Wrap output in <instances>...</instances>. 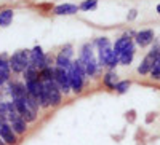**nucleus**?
<instances>
[{
    "mask_svg": "<svg viewBox=\"0 0 160 145\" xmlns=\"http://www.w3.org/2000/svg\"><path fill=\"white\" fill-rule=\"evenodd\" d=\"M78 61L82 62L83 70L87 78H95L101 73L99 67H98V59H96V53H95V46L93 43H85L80 48V54H78Z\"/></svg>",
    "mask_w": 160,
    "mask_h": 145,
    "instance_id": "nucleus-1",
    "label": "nucleus"
},
{
    "mask_svg": "<svg viewBox=\"0 0 160 145\" xmlns=\"http://www.w3.org/2000/svg\"><path fill=\"white\" fill-rule=\"evenodd\" d=\"M43 83V93L40 97V109H51V107H58L62 102V93L61 89L56 86V83L53 80L42 82Z\"/></svg>",
    "mask_w": 160,
    "mask_h": 145,
    "instance_id": "nucleus-3",
    "label": "nucleus"
},
{
    "mask_svg": "<svg viewBox=\"0 0 160 145\" xmlns=\"http://www.w3.org/2000/svg\"><path fill=\"white\" fill-rule=\"evenodd\" d=\"M158 46H160V43H155L148 53H146V56L142 58V61H141V64L138 65V73L141 75V77H148L149 73H151V70H152V65H154V62H155V58H157V51H158Z\"/></svg>",
    "mask_w": 160,
    "mask_h": 145,
    "instance_id": "nucleus-6",
    "label": "nucleus"
},
{
    "mask_svg": "<svg viewBox=\"0 0 160 145\" xmlns=\"http://www.w3.org/2000/svg\"><path fill=\"white\" fill-rule=\"evenodd\" d=\"M18 116H19V113H18L15 104H13L11 101L0 102V120L2 121L10 123L11 120H15V118H18Z\"/></svg>",
    "mask_w": 160,
    "mask_h": 145,
    "instance_id": "nucleus-11",
    "label": "nucleus"
},
{
    "mask_svg": "<svg viewBox=\"0 0 160 145\" xmlns=\"http://www.w3.org/2000/svg\"><path fill=\"white\" fill-rule=\"evenodd\" d=\"M0 139H2L7 145H16L18 143V136L13 133L10 123L0 120Z\"/></svg>",
    "mask_w": 160,
    "mask_h": 145,
    "instance_id": "nucleus-12",
    "label": "nucleus"
},
{
    "mask_svg": "<svg viewBox=\"0 0 160 145\" xmlns=\"http://www.w3.org/2000/svg\"><path fill=\"white\" fill-rule=\"evenodd\" d=\"M131 88V82L130 80H118V83L115 85V88H114V91L117 94H127L128 93V89Z\"/></svg>",
    "mask_w": 160,
    "mask_h": 145,
    "instance_id": "nucleus-23",
    "label": "nucleus"
},
{
    "mask_svg": "<svg viewBox=\"0 0 160 145\" xmlns=\"http://www.w3.org/2000/svg\"><path fill=\"white\" fill-rule=\"evenodd\" d=\"M149 78L154 82H160V46H158V51H157V58H155V62L152 65V70L149 73Z\"/></svg>",
    "mask_w": 160,
    "mask_h": 145,
    "instance_id": "nucleus-22",
    "label": "nucleus"
},
{
    "mask_svg": "<svg viewBox=\"0 0 160 145\" xmlns=\"http://www.w3.org/2000/svg\"><path fill=\"white\" fill-rule=\"evenodd\" d=\"M24 85H26L28 96L31 99H34L35 102H38V105H40V97H42V93H43V83L40 80H34V82H28Z\"/></svg>",
    "mask_w": 160,
    "mask_h": 145,
    "instance_id": "nucleus-13",
    "label": "nucleus"
},
{
    "mask_svg": "<svg viewBox=\"0 0 160 145\" xmlns=\"http://www.w3.org/2000/svg\"><path fill=\"white\" fill-rule=\"evenodd\" d=\"M53 82L56 83V86L61 89V93L64 96L71 94V82H69V73L66 69H59V67H55V78H53Z\"/></svg>",
    "mask_w": 160,
    "mask_h": 145,
    "instance_id": "nucleus-8",
    "label": "nucleus"
},
{
    "mask_svg": "<svg viewBox=\"0 0 160 145\" xmlns=\"http://www.w3.org/2000/svg\"><path fill=\"white\" fill-rule=\"evenodd\" d=\"M155 10H157V13H158V15H160V3L157 5V8H155Z\"/></svg>",
    "mask_w": 160,
    "mask_h": 145,
    "instance_id": "nucleus-27",
    "label": "nucleus"
},
{
    "mask_svg": "<svg viewBox=\"0 0 160 145\" xmlns=\"http://www.w3.org/2000/svg\"><path fill=\"white\" fill-rule=\"evenodd\" d=\"M135 42H133V37H131V34H123V35H120L117 40H115V43L112 45V49L117 53V54H120L123 49H127L130 45H133Z\"/></svg>",
    "mask_w": 160,
    "mask_h": 145,
    "instance_id": "nucleus-15",
    "label": "nucleus"
},
{
    "mask_svg": "<svg viewBox=\"0 0 160 145\" xmlns=\"http://www.w3.org/2000/svg\"><path fill=\"white\" fill-rule=\"evenodd\" d=\"M78 11V5L75 3H61L55 7V15L58 16H68V15H75Z\"/></svg>",
    "mask_w": 160,
    "mask_h": 145,
    "instance_id": "nucleus-19",
    "label": "nucleus"
},
{
    "mask_svg": "<svg viewBox=\"0 0 160 145\" xmlns=\"http://www.w3.org/2000/svg\"><path fill=\"white\" fill-rule=\"evenodd\" d=\"M15 104V107L19 113V116L26 123H35L37 118H38V110H40V105L38 102H35L34 99H31L29 96L26 97H21V99H16V101H11Z\"/></svg>",
    "mask_w": 160,
    "mask_h": 145,
    "instance_id": "nucleus-2",
    "label": "nucleus"
},
{
    "mask_svg": "<svg viewBox=\"0 0 160 145\" xmlns=\"http://www.w3.org/2000/svg\"><path fill=\"white\" fill-rule=\"evenodd\" d=\"M8 64L13 73L22 75V72L29 67V49H19L15 51L11 56H8Z\"/></svg>",
    "mask_w": 160,
    "mask_h": 145,
    "instance_id": "nucleus-5",
    "label": "nucleus"
},
{
    "mask_svg": "<svg viewBox=\"0 0 160 145\" xmlns=\"http://www.w3.org/2000/svg\"><path fill=\"white\" fill-rule=\"evenodd\" d=\"M96 7H98V0H83V2L78 5V10L90 11V10H95Z\"/></svg>",
    "mask_w": 160,
    "mask_h": 145,
    "instance_id": "nucleus-25",
    "label": "nucleus"
},
{
    "mask_svg": "<svg viewBox=\"0 0 160 145\" xmlns=\"http://www.w3.org/2000/svg\"><path fill=\"white\" fill-rule=\"evenodd\" d=\"M74 61V46L72 45H66L62 46L58 54L55 56V67H59V69H69V65L72 64Z\"/></svg>",
    "mask_w": 160,
    "mask_h": 145,
    "instance_id": "nucleus-7",
    "label": "nucleus"
},
{
    "mask_svg": "<svg viewBox=\"0 0 160 145\" xmlns=\"http://www.w3.org/2000/svg\"><path fill=\"white\" fill-rule=\"evenodd\" d=\"M10 126H11V129H13V133H15L18 137H21V136H24L26 133H28V123H26L21 116H18V118H15V120H11L10 121Z\"/></svg>",
    "mask_w": 160,
    "mask_h": 145,
    "instance_id": "nucleus-18",
    "label": "nucleus"
},
{
    "mask_svg": "<svg viewBox=\"0 0 160 145\" xmlns=\"http://www.w3.org/2000/svg\"><path fill=\"white\" fill-rule=\"evenodd\" d=\"M111 40L108 37H98L95 38V42H93V46H95L96 49H101V48H106V46H111Z\"/></svg>",
    "mask_w": 160,
    "mask_h": 145,
    "instance_id": "nucleus-24",
    "label": "nucleus"
},
{
    "mask_svg": "<svg viewBox=\"0 0 160 145\" xmlns=\"http://www.w3.org/2000/svg\"><path fill=\"white\" fill-rule=\"evenodd\" d=\"M68 73H69V82H71V91L74 94H80L85 88V82L88 80L87 75H85V70H83V65L82 62L77 59L72 61V64L69 65L68 69Z\"/></svg>",
    "mask_w": 160,
    "mask_h": 145,
    "instance_id": "nucleus-4",
    "label": "nucleus"
},
{
    "mask_svg": "<svg viewBox=\"0 0 160 145\" xmlns=\"http://www.w3.org/2000/svg\"><path fill=\"white\" fill-rule=\"evenodd\" d=\"M118 83V73L117 70H106V73L102 75V86L109 91H114L115 85Z\"/></svg>",
    "mask_w": 160,
    "mask_h": 145,
    "instance_id": "nucleus-17",
    "label": "nucleus"
},
{
    "mask_svg": "<svg viewBox=\"0 0 160 145\" xmlns=\"http://www.w3.org/2000/svg\"><path fill=\"white\" fill-rule=\"evenodd\" d=\"M133 42H135V45L139 46V48H148L155 42V34H154L152 29H142V30L135 34Z\"/></svg>",
    "mask_w": 160,
    "mask_h": 145,
    "instance_id": "nucleus-9",
    "label": "nucleus"
},
{
    "mask_svg": "<svg viewBox=\"0 0 160 145\" xmlns=\"http://www.w3.org/2000/svg\"><path fill=\"white\" fill-rule=\"evenodd\" d=\"M135 54H136V45L133 43L118 54V65H130L135 59Z\"/></svg>",
    "mask_w": 160,
    "mask_h": 145,
    "instance_id": "nucleus-16",
    "label": "nucleus"
},
{
    "mask_svg": "<svg viewBox=\"0 0 160 145\" xmlns=\"http://www.w3.org/2000/svg\"><path fill=\"white\" fill-rule=\"evenodd\" d=\"M11 78V69L8 64V56L2 54L0 56V88H3Z\"/></svg>",
    "mask_w": 160,
    "mask_h": 145,
    "instance_id": "nucleus-14",
    "label": "nucleus"
},
{
    "mask_svg": "<svg viewBox=\"0 0 160 145\" xmlns=\"http://www.w3.org/2000/svg\"><path fill=\"white\" fill-rule=\"evenodd\" d=\"M136 18H138V10H135V8L130 10L128 15H127V19H128V21H135Z\"/></svg>",
    "mask_w": 160,
    "mask_h": 145,
    "instance_id": "nucleus-26",
    "label": "nucleus"
},
{
    "mask_svg": "<svg viewBox=\"0 0 160 145\" xmlns=\"http://www.w3.org/2000/svg\"><path fill=\"white\" fill-rule=\"evenodd\" d=\"M38 73H40V70H38L37 67H34V65L29 64V67L22 72V80H24V83L34 82V80H40V78H38Z\"/></svg>",
    "mask_w": 160,
    "mask_h": 145,
    "instance_id": "nucleus-20",
    "label": "nucleus"
},
{
    "mask_svg": "<svg viewBox=\"0 0 160 145\" xmlns=\"http://www.w3.org/2000/svg\"><path fill=\"white\" fill-rule=\"evenodd\" d=\"M45 58H47V54H45L43 48L40 45H37L32 49H29V62H31V65L37 67L38 70L45 69Z\"/></svg>",
    "mask_w": 160,
    "mask_h": 145,
    "instance_id": "nucleus-10",
    "label": "nucleus"
},
{
    "mask_svg": "<svg viewBox=\"0 0 160 145\" xmlns=\"http://www.w3.org/2000/svg\"><path fill=\"white\" fill-rule=\"evenodd\" d=\"M0 145H7V143H5V142H3L2 139H0Z\"/></svg>",
    "mask_w": 160,
    "mask_h": 145,
    "instance_id": "nucleus-28",
    "label": "nucleus"
},
{
    "mask_svg": "<svg viewBox=\"0 0 160 145\" xmlns=\"http://www.w3.org/2000/svg\"><path fill=\"white\" fill-rule=\"evenodd\" d=\"M13 16H15V11L10 8L0 11V27H8L13 22Z\"/></svg>",
    "mask_w": 160,
    "mask_h": 145,
    "instance_id": "nucleus-21",
    "label": "nucleus"
}]
</instances>
